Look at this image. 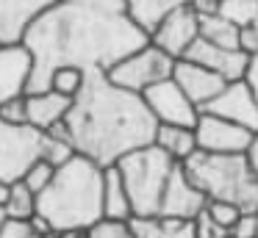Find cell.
<instances>
[{"label": "cell", "mask_w": 258, "mask_h": 238, "mask_svg": "<svg viewBox=\"0 0 258 238\" xmlns=\"http://www.w3.org/2000/svg\"><path fill=\"white\" fill-rule=\"evenodd\" d=\"M147 42L150 36L125 14L84 9L58 0L28 28L23 39V44L34 55L28 94L47 92L58 66L108 72L117 61H122Z\"/></svg>", "instance_id": "obj_1"}, {"label": "cell", "mask_w": 258, "mask_h": 238, "mask_svg": "<svg viewBox=\"0 0 258 238\" xmlns=\"http://www.w3.org/2000/svg\"><path fill=\"white\" fill-rule=\"evenodd\" d=\"M67 133L75 152L106 166H114L134 149L156 141L158 122L150 114L145 97L108 81L106 72H86V83L73 100Z\"/></svg>", "instance_id": "obj_2"}, {"label": "cell", "mask_w": 258, "mask_h": 238, "mask_svg": "<svg viewBox=\"0 0 258 238\" xmlns=\"http://www.w3.org/2000/svg\"><path fill=\"white\" fill-rule=\"evenodd\" d=\"M103 180L106 169L100 164L75 155L58 166L53 183L36 197V213L56 232L89 230L103 219Z\"/></svg>", "instance_id": "obj_3"}, {"label": "cell", "mask_w": 258, "mask_h": 238, "mask_svg": "<svg viewBox=\"0 0 258 238\" xmlns=\"http://www.w3.org/2000/svg\"><path fill=\"white\" fill-rule=\"evenodd\" d=\"M183 166L208 199L233 202L244 213H258V172L250 161V152L217 155L197 149Z\"/></svg>", "instance_id": "obj_4"}, {"label": "cell", "mask_w": 258, "mask_h": 238, "mask_svg": "<svg viewBox=\"0 0 258 238\" xmlns=\"http://www.w3.org/2000/svg\"><path fill=\"white\" fill-rule=\"evenodd\" d=\"M128 186L134 216H158L161 213V199L169 186L178 161H172L158 144H147L142 149H134L125 158L114 164Z\"/></svg>", "instance_id": "obj_5"}, {"label": "cell", "mask_w": 258, "mask_h": 238, "mask_svg": "<svg viewBox=\"0 0 258 238\" xmlns=\"http://www.w3.org/2000/svg\"><path fill=\"white\" fill-rule=\"evenodd\" d=\"M47 133L34 125H12L0 119V180L3 183H20L25 172L45 161Z\"/></svg>", "instance_id": "obj_6"}, {"label": "cell", "mask_w": 258, "mask_h": 238, "mask_svg": "<svg viewBox=\"0 0 258 238\" xmlns=\"http://www.w3.org/2000/svg\"><path fill=\"white\" fill-rule=\"evenodd\" d=\"M178 58H172L169 53H164L161 47H156L153 42L142 44L139 50H134L131 55H125L122 61L111 66L106 72L108 81L117 83L119 89H128L134 94H145L147 89H153L156 83L172 77Z\"/></svg>", "instance_id": "obj_7"}, {"label": "cell", "mask_w": 258, "mask_h": 238, "mask_svg": "<svg viewBox=\"0 0 258 238\" xmlns=\"http://www.w3.org/2000/svg\"><path fill=\"white\" fill-rule=\"evenodd\" d=\"M197 144L203 152H217V155H247L255 144V133L236 122L217 116L211 111H203L197 119Z\"/></svg>", "instance_id": "obj_8"}, {"label": "cell", "mask_w": 258, "mask_h": 238, "mask_svg": "<svg viewBox=\"0 0 258 238\" xmlns=\"http://www.w3.org/2000/svg\"><path fill=\"white\" fill-rule=\"evenodd\" d=\"M142 97H145L147 108L156 116L158 125L197 127V119H200V114H203V111L189 100V94L178 86L175 77H167V81L156 83V86L147 89Z\"/></svg>", "instance_id": "obj_9"}, {"label": "cell", "mask_w": 258, "mask_h": 238, "mask_svg": "<svg viewBox=\"0 0 258 238\" xmlns=\"http://www.w3.org/2000/svg\"><path fill=\"white\" fill-rule=\"evenodd\" d=\"M200 39V14L189 3L175 9L156 31L150 33V42L169 53L172 58H183L191 50V44Z\"/></svg>", "instance_id": "obj_10"}, {"label": "cell", "mask_w": 258, "mask_h": 238, "mask_svg": "<svg viewBox=\"0 0 258 238\" xmlns=\"http://www.w3.org/2000/svg\"><path fill=\"white\" fill-rule=\"evenodd\" d=\"M34 75V55L20 44H0V105L9 100L28 94V83Z\"/></svg>", "instance_id": "obj_11"}, {"label": "cell", "mask_w": 258, "mask_h": 238, "mask_svg": "<svg viewBox=\"0 0 258 238\" xmlns=\"http://www.w3.org/2000/svg\"><path fill=\"white\" fill-rule=\"evenodd\" d=\"M172 77L178 81V86L189 94V100L200 111H206L225 92V86H228V81L222 75H217L214 69L197 64V61H189V58H178Z\"/></svg>", "instance_id": "obj_12"}, {"label": "cell", "mask_w": 258, "mask_h": 238, "mask_svg": "<svg viewBox=\"0 0 258 238\" xmlns=\"http://www.w3.org/2000/svg\"><path fill=\"white\" fill-rule=\"evenodd\" d=\"M208 205V197L195 186V180L189 177L183 164L175 166L172 177H169V186L164 191L161 199V213L158 216H169V219H195L203 208Z\"/></svg>", "instance_id": "obj_13"}, {"label": "cell", "mask_w": 258, "mask_h": 238, "mask_svg": "<svg viewBox=\"0 0 258 238\" xmlns=\"http://www.w3.org/2000/svg\"><path fill=\"white\" fill-rule=\"evenodd\" d=\"M206 111L225 116V119L236 122V125L247 127V130H252L258 136V97L247 81H230L225 86V92Z\"/></svg>", "instance_id": "obj_14"}, {"label": "cell", "mask_w": 258, "mask_h": 238, "mask_svg": "<svg viewBox=\"0 0 258 238\" xmlns=\"http://www.w3.org/2000/svg\"><path fill=\"white\" fill-rule=\"evenodd\" d=\"M53 3L58 0H0V44H20Z\"/></svg>", "instance_id": "obj_15"}, {"label": "cell", "mask_w": 258, "mask_h": 238, "mask_svg": "<svg viewBox=\"0 0 258 238\" xmlns=\"http://www.w3.org/2000/svg\"><path fill=\"white\" fill-rule=\"evenodd\" d=\"M183 58L197 61V64L214 69L217 75H222L228 83L230 81H244L247 66H250V53H244V50L219 47V44H211V42H206V39H197Z\"/></svg>", "instance_id": "obj_16"}, {"label": "cell", "mask_w": 258, "mask_h": 238, "mask_svg": "<svg viewBox=\"0 0 258 238\" xmlns=\"http://www.w3.org/2000/svg\"><path fill=\"white\" fill-rule=\"evenodd\" d=\"M70 108H73V97H64V94L53 92V89L28 94V125L47 133L67 119Z\"/></svg>", "instance_id": "obj_17"}, {"label": "cell", "mask_w": 258, "mask_h": 238, "mask_svg": "<svg viewBox=\"0 0 258 238\" xmlns=\"http://www.w3.org/2000/svg\"><path fill=\"white\" fill-rule=\"evenodd\" d=\"M186 3L189 0H125V17L150 36L175 9Z\"/></svg>", "instance_id": "obj_18"}, {"label": "cell", "mask_w": 258, "mask_h": 238, "mask_svg": "<svg viewBox=\"0 0 258 238\" xmlns=\"http://www.w3.org/2000/svg\"><path fill=\"white\" fill-rule=\"evenodd\" d=\"M103 219H134V202H131L128 186L117 166H106V180H103Z\"/></svg>", "instance_id": "obj_19"}, {"label": "cell", "mask_w": 258, "mask_h": 238, "mask_svg": "<svg viewBox=\"0 0 258 238\" xmlns=\"http://www.w3.org/2000/svg\"><path fill=\"white\" fill-rule=\"evenodd\" d=\"M136 238H195V221L169 219V216H134Z\"/></svg>", "instance_id": "obj_20"}, {"label": "cell", "mask_w": 258, "mask_h": 238, "mask_svg": "<svg viewBox=\"0 0 258 238\" xmlns=\"http://www.w3.org/2000/svg\"><path fill=\"white\" fill-rule=\"evenodd\" d=\"M153 144H158V147H161L172 161H178V164H186V161L200 149L195 127H180V125H158L156 141Z\"/></svg>", "instance_id": "obj_21"}, {"label": "cell", "mask_w": 258, "mask_h": 238, "mask_svg": "<svg viewBox=\"0 0 258 238\" xmlns=\"http://www.w3.org/2000/svg\"><path fill=\"white\" fill-rule=\"evenodd\" d=\"M200 39L219 47H230V50H241V28L233 25L230 20H225L222 14H208L200 17Z\"/></svg>", "instance_id": "obj_22"}, {"label": "cell", "mask_w": 258, "mask_h": 238, "mask_svg": "<svg viewBox=\"0 0 258 238\" xmlns=\"http://www.w3.org/2000/svg\"><path fill=\"white\" fill-rule=\"evenodd\" d=\"M3 208H6L9 219H34L36 216V194L23 180L12 183L9 186V199Z\"/></svg>", "instance_id": "obj_23"}, {"label": "cell", "mask_w": 258, "mask_h": 238, "mask_svg": "<svg viewBox=\"0 0 258 238\" xmlns=\"http://www.w3.org/2000/svg\"><path fill=\"white\" fill-rule=\"evenodd\" d=\"M84 83H86V69H81V66H58L50 77L53 92L64 94V97H73V100L81 94Z\"/></svg>", "instance_id": "obj_24"}, {"label": "cell", "mask_w": 258, "mask_h": 238, "mask_svg": "<svg viewBox=\"0 0 258 238\" xmlns=\"http://www.w3.org/2000/svg\"><path fill=\"white\" fill-rule=\"evenodd\" d=\"M219 14L239 28H250L252 22H258V0H222Z\"/></svg>", "instance_id": "obj_25"}, {"label": "cell", "mask_w": 258, "mask_h": 238, "mask_svg": "<svg viewBox=\"0 0 258 238\" xmlns=\"http://www.w3.org/2000/svg\"><path fill=\"white\" fill-rule=\"evenodd\" d=\"M86 238H136L131 221H119V219H100L89 227Z\"/></svg>", "instance_id": "obj_26"}, {"label": "cell", "mask_w": 258, "mask_h": 238, "mask_svg": "<svg viewBox=\"0 0 258 238\" xmlns=\"http://www.w3.org/2000/svg\"><path fill=\"white\" fill-rule=\"evenodd\" d=\"M53 177H56V166L53 164H47V161H36L34 166H31L28 172H25V177H23V183L31 188V191L39 197L42 191H45L47 186L53 183Z\"/></svg>", "instance_id": "obj_27"}, {"label": "cell", "mask_w": 258, "mask_h": 238, "mask_svg": "<svg viewBox=\"0 0 258 238\" xmlns=\"http://www.w3.org/2000/svg\"><path fill=\"white\" fill-rule=\"evenodd\" d=\"M206 208H208V213H211V219L217 221L222 230H228V232L233 230L236 221L241 219V213H244L239 205H233V202H219V199H208Z\"/></svg>", "instance_id": "obj_28"}, {"label": "cell", "mask_w": 258, "mask_h": 238, "mask_svg": "<svg viewBox=\"0 0 258 238\" xmlns=\"http://www.w3.org/2000/svg\"><path fill=\"white\" fill-rule=\"evenodd\" d=\"M0 238H42L31 219H6L0 224Z\"/></svg>", "instance_id": "obj_29"}, {"label": "cell", "mask_w": 258, "mask_h": 238, "mask_svg": "<svg viewBox=\"0 0 258 238\" xmlns=\"http://www.w3.org/2000/svg\"><path fill=\"white\" fill-rule=\"evenodd\" d=\"M0 119L12 122V125H25L28 122V94L14 97L6 105H0Z\"/></svg>", "instance_id": "obj_30"}, {"label": "cell", "mask_w": 258, "mask_h": 238, "mask_svg": "<svg viewBox=\"0 0 258 238\" xmlns=\"http://www.w3.org/2000/svg\"><path fill=\"white\" fill-rule=\"evenodd\" d=\"M191 221H195V238H225V235H230L228 230H222V227L211 219L208 208H203Z\"/></svg>", "instance_id": "obj_31"}, {"label": "cell", "mask_w": 258, "mask_h": 238, "mask_svg": "<svg viewBox=\"0 0 258 238\" xmlns=\"http://www.w3.org/2000/svg\"><path fill=\"white\" fill-rule=\"evenodd\" d=\"M233 238H258V213H241L236 227L230 230Z\"/></svg>", "instance_id": "obj_32"}, {"label": "cell", "mask_w": 258, "mask_h": 238, "mask_svg": "<svg viewBox=\"0 0 258 238\" xmlns=\"http://www.w3.org/2000/svg\"><path fill=\"white\" fill-rule=\"evenodd\" d=\"M61 3L84 6V9H97V11H114V14H125V0H61Z\"/></svg>", "instance_id": "obj_33"}, {"label": "cell", "mask_w": 258, "mask_h": 238, "mask_svg": "<svg viewBox=\"0 0 258 238\" xmlns=\"http://www.w3.org/2000/svg\"><path fill=\"white\" fill-rule=\"evenodd\" d=\"M219 3H222V0H189V6H191V9H195L200 17L219 14Z\"/></svg>", "instance_id": "obj_34"}, {"label": "cell", "mask_w": 258, "mask_h": 238, "mask_svg": "<svg viewBox=\"0 0 258 238\" xmlns=\"http://www.w3.org/2000/svg\"><path fill=\"white\" fill-rule=\"evenodd\" d=\"M244 81L250 83V89L255 92V97H258V53H255V55H250V66H247Z\"/></svg>", "instance_id": "obj_35"}, {"label": "cell", "mask_w": 258, "mask_h": 238, "mask_svg": "<svg viewBox=\"0 0 258 238\" xmlns=\"http://www.w3.org/2000/svg\"><path fill=\"white\" fill-rule=\"evenodd\" d=\"M61 238H86L89 235V230H64V232H58Z\"/></svg>", "instance_id": "obj_36"}, {"label": "cell", "mask_w": 258, "mask_h": 238, "mask_svg": "<svg viewBox=\"0 0 258 238\" xmlns=\"http://www.w3.org/2000/svg\"><path fill=\"white\" fill-rule=\"evenodd\" d=\"M250 161H252V166H255V172H258V136H255V144H252V149H250Z\"/></svg>", "instance_id": "obj_37"}, {"label": "cell", "mask_w": 258, "mask_h": 238, "mask_svg": "<svg viewBox=\"0 0 258 238\" xmlns=\"http://www.w3.org/2000/svg\"><path fill=\"white\" fill-rule=\"evenodd\" d=\"M6 199H9V183L0 180V205H6Z\"/></svg>", "instance_id": "obj_38"}, {"label": "cell", "mask_w": 258, "mask_h": 238, "mask_svg": "<svg viewBox=\"0 0 258 238\" xmlns=\"http://www.w3.org/2000/svg\"><path fill=\"white\" fill-rule=\"evenodd\" d=\"M9 216H6V208H3V205H0V224H3V221H6Z\"/></svg>", "instance_id": "obj_39"}, {"label": "cell", "mask_w": 258, "mask_h": 238, "mask_svg": "<svg viewBox=\"0 0 258 238\" xmlns=\"http://www.w3.org/2000/svg\"><path fill=\"white\" fill-rule=\"evenodd\" d=\"M42 238H61L58 232H47V235H42Z\"/></svg>", "instance_id": "obj_40"}, {"label": "cell", "mask_w": 258, "mask_h": 238, "mask_svg": "<svg viewBox=\"0 0 258 238\" xmlns=\"http://www.w3.org/2000/svg\"><path fill=\"white\" fill-rule=\"evenodd\" d=\"M225 238H233V235H225Z\"/></svg>", "instance_id": "obj_41"}]
</instances>
